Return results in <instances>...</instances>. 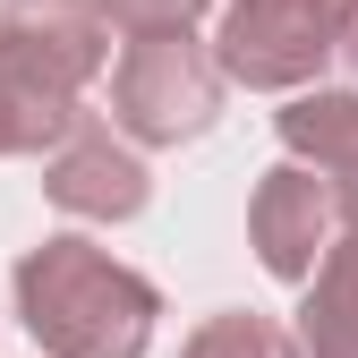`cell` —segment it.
I'll return each mask as SVG.
<instances>
[{"instance_id":"1","label":"cell","mask_w":358,"mask_h":358,"mask_svg":"<svg viewBox=\"0 0 358 358\" xmlns=\"http://www.w3.org/2000/svg\"><path fill=\"white\" fill-rule=\"evenodd\" d=\"M162 290L94 239H43L17 256V324L43 358H145Z\"/></svg>"},{"instance_id":"2","label":"cell","mask_w":358,"mask_h":358,"mask_svg":"<svg viewBox=\"0 0 358 358\" xmlns=\"http://www.w3.org/2000/svg\"><path fill=\"white\" fill-rule=\"evenodd\" d=\"M222 120V60L196 34H128L111 69V128L128 145H188Z\"/></svg>"},{"instance_id":"3","label":"cell","mask_w":358,"mask_h":358,"mask_svg":"<svg viewBox=\"0 0 358 358\" xmlns=\"http://www.w3.org/2000/svg\"><path fill=\"white\" fill-rule=\"evenodd\" d=\"M358 0H231L213 34L222 77L256 85V94H299L324 60H341V26Z\"/></svg>"},{"instance_id":"4","label":"cell","mask_w":358,"mask_h":358,"mask_svg":"<svg viewBox=\"0 0 358 358\" xmlns=\"http://www.w3.org/2000/svg\"><path fill=\"white\" fill-rule=\"evenodd\" d=\"M341 239V196H333V179L324 171H307V162H273L256 179V196H248V248L256 264L273 282H316V264L333 256Z\"/></svg>"},{"instance_id":"5","label":"cell","mask_w":358,"mask_h":358,"mask_svg":"<svg viewBox=\"0 0 358 358\" xmlns=\"http://www.w3.org/2000/svg\"><path fill=\"white\" fill-rule=\"evenodd\" d=\"M43 196L60 213H77V222H137L145 196H154V171H145V154L128 145L120 128H103L85 111L69 137L43 154Z\"/></svg>"},{"instance_id":"6","label":"cell","mask_w":358,"mask_h":358,"mask_svg":"<svg viewBox=\"0 0 358 358\" xmlns=\"http://www.w3.org/2000/svg\"><path fill=\"white\" fill-rule=\"evenodd\" d=\"M0 43H17L34 69L85 94L111 60V9L103 0H0Z\"/></svg>"},{"instance_id":"7","label":"cell","mask_w":358,"mask_h":358,"mask_svg":"<svg viewBox=\"0 0 358 358\" xmlns=\"http://www.w3.org/2000/svg\"><path fill=\"white\" fill-rule=\"evenodd\" d=\"M290 162L324 171L341 196V231H358V85H316V94H290V111H273Z\"/></svg>"},{"instance_id":"8","label":"cell","mask_w":358,"mask_h":358,"mask_svg":"<svg viewBox=\"0 0 358 358\" xmlns=\"http://www.w3.org/2000/svg\"><path fill=\"white\" fill-rule=\"evenodd\" d=\"M77 120H85V94L34 69L17 43H0V154H52Z\"/></svg>"},{"instance_id":"9","label":"cell","mask_w":358,"mask_h":358,"mask_svg":"<svg viewBox=\"0 0 358 358\" xmlns=\"http://www.w3.org/2000/svg\"><path fill=\"white\" fill-rule=\"evenodd\" d=\"M299 350L307 358H358V231L333 239L316 282L299 299Z\"/></svg>"},{"instance_id":"10","label":"cell","mask_w":358,"mask_h":358,"mask_svg":"<svg viewBox=\"0 0 358 358\" xmlns=\"http://www.w3.org/2000/svg\"><path fill=\"white\" fill-rule=\"evenodd\" d=\"M179 358H307V350H299L290 324L256 316V307H222V316H205V324L188 333Z\"/></svg>"},{"instance_id":"11","label":"cell","mask_w":358,"mask_h":358,"mask_svg":"<svg viewBox=\"0 0 358 358\" xmlns=\"http://www.w3.org/2000/svg\"><path fill=\"white\" fill-rule=\"evenodd\" d=\"M111 9V26H128V34H188L213 0H103Z\"/></svg>"},{"instance_id":"12","label":"cell","mask_w":358,"mask_h":358,"mask_svg":"<svg viewBox=\"0 0 358 358\" xmlns=\"http://www.w3.org/2000/svg\"><path fill=\"white\" fill-rule=\"evenodd\" d=\"M341 69L358 77V9H350V26H341Z\"/></svg>"}]
</instances>
